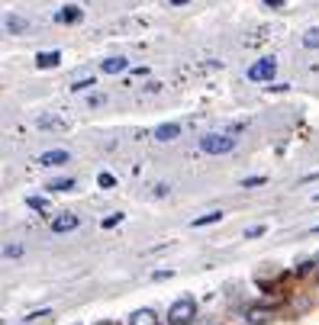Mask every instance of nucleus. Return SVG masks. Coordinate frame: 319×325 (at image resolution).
<instances>
[{"mask_svg": "<svg viewBox=\"0 0 319 325\" xmlns=\"http://www.w3.org/2000/svg\"><path fill=\"white\" fill-rule=\"evenodd\" d=\"M232 148H236V139L226 136V132H210V136L200 139V151L206 155H229Z\"/></svg>", "mask_w": 319, "mask_h": 325, "instance_id": "nucleus-1", "label": "nucleus"}, {"mask_svg": "<svg viewBox=\"0 0 319 325\" xmlns=\"http://www.w3.org/2000/svg\"><path fill=\"white\" fill-rule=\"evenodd\" d=\"M193 316H197V303H193V296H181L178 303H171V309H168V322L171 325H187Z\"/></svg>", "mask_w": 319, "mask_h": 325, "instance_id": "nucleus-2", "label": "nucleus"}, {"mask_svg": "<svg viewBox=\"0 0 319 325\" xmlns=\"http://www.w3.org/2000/svg\"><path fill=\"white\" fill-rule=\"evenodd\" d=\"M245 74H249V81H268L271 84V78L277 74V62L274 58H261V62H255Z\"/></svg>", "mask_w": 319, "mask_h": 325, "instance_id": "nucleus-3", "label": "nucleus"}, {"mask_svg": "<svg viewBox=\"0 0 319 325\" xmlns=\"http://www.w3.org/2000/svg\"><path fill=\"white\" fill-rule=\"evenodd\" d=\"M78 222H81V219H78L75 213H55L52 219H48V228H52L55 235H65V232H75Z\"/></svg>", "mask_w": 319, "mask_h": 325, "instance_id": "nucleus-4", "label": "nucleus"}, {"mask_svg": "<svg viewBox=\"0 0 319 325\" xmlns=\"http://www.w3.org/2000/svg\"><path fill=\"white\" fill-rule=\"evenodd\" d=\"M39 164H42V167H58V164H68V151H65V148L42 151V155H39Z\"/></svg>", "mask_w": 319, "mask_h": 325, "instance_id": "nucleus-5", "label": "nucleus"}, {"mask_svg": "<svg viewBox=\"0 0 319 325\" xmlns=\"http://www.w3.org/2000/svg\"><path fill=\"white\" fill-rule=\"evenodd\" d=\"M245 319H249L252 325H264L268 319H274V312L268 306H249V309H245Z\"/></svg>", "mask_w": 319, "mask_h": 325, "instance_id": "nucleus-6", "label": "nucleus"}, {"mask_svg": "<svg viewBox=\"0 0 319 325\" xmlns=\"http://www.w3.org/2000/svg\"><path fill=\"white\" fill-rule=\"evenodd\" d=\"M81 16H84L81 7H61L58 13H55V23H65V26H71V23H81Z\"/></svg>", "mask_w": 319, "mask_h": 325, "instance_id": "nucleus-7", "label": "nucleus"}, {"mask_svg": "<svg viewBox=\"0 0 319 325\" xmlns=\"http://www.w3.org/2000/svg\"><path fill=\"white\" fill-rule=\"evenodd\" d=\"M178 136H181V126L178 123H162V126L155 129V139L158 142H174Z\"/></svg>", "mask_w": 319, "mask_h": 325, "instance_id": "nucleus-8", "label": "nucleus"}, {"mask_svg": "<svg viewBox=\"0 0 319 325\" xmlns=\"http://www.w3.org/2000/svg\"><path fill=\"white\" fill-rule=\"evenodd\" d=\"M129 325H158V316L152 309H136L129 316Z\"/></svg>", "mask_w": 319, "mask_h": 325, "instance_id": "nucleus-9", "label": "nucleus"}, {"mask_svg": "<svg viewBox=\"0 0 319 325\" xmlns=\"http://www.w3.org/2000/svg\"><path fill=\"white\" fill-rule=\"evenodd\" d=\"M48 194H68V190H75V177H55L48 180Z\"/></svg>", "mask_w": 319, "mask_h": 325, "instance_id": "nucleus-10", "label": "nucleus"}, {"mask_svg": "<svg viewBox=\"0 0 319 325\" xmlns=\"http://www.w3.org/2000/svg\"><path fill=\"white\" fill-rule=\"evenodd\" d=\"M100 68H103V74H122V71L129 68V62H126V58H107Z\"/></svg>", "mask_w": 319, "mask_h": 325, "instance_id": "nucleus-11", "label": "nucleus"}, {"mask_svg": "<svg viewBox=\"0 0 319 325\" xmlns=\"http://www.w3.org/2000/svg\"><path fill=\"white\" fill-rule=\"evenodd\" d=\"M61 62V52H39L36 55V68H55Z\"/></svg>", "mask_w": 319, "mask_h": 325, "instance_id": "nucleus-12", "label": "nucleus"}, {"mask_svg": "<svg viewBox=\"0 0 319 325\" xmlns=\"http://www.w3.org/2000/svg\"><path fill=\"white\" fill-rule=\"evenodd\" d=\"M219 219H223V213H219V209H213V213H203V216H197V219H193L190 225H193V228H200V225H213V222H219Z\"/></svg>", "mask_w": 319, "mask_h": 325, "instance_id": "nucleus-13", "label": "nucleus"}, {"mask_svg": "<svg viewBox=\"0 0 319 325\" xmlns=\"http://www.w3.org/2000/svg\"><path fill=\"white\" fill-rule=\"evenodd\" d=\"M39 129H65V119H58V116H39Z\"/></svg>", "mask_w": 319, "mask_h": 325, "instance_id": "nucleus-14", "label": "nucleus"}, {"mask_svg": "<svg viewBox=\"0 0 319 325\" xmlns=\"http://www.w3.org/2000/svg\"><path fill=\"white\" fill-rule=\"evenodd\" d=\"M26 206L36 213H48V200L45 197H26Z\"/></svg>", "mask_w": 319, "mask_h": 325, "instance_id": "nucleus-15", "label": "nucleus"}, {"mask_svg": "<svg viewBox=\"0 0 319 325\" xmlns=\"http://www.w3.org/2000/svg\"><path fill=\"white\" fill-rule=\"evenodd\" d=\"M303 45L306 49H319V29H306L303 32Z\"/></svg>", "mask_w": 319, "mask_h": 325, "instance_id": "nucleus-16", "label": "nucleus"}, {"mask_svg": "<svg viewBox=\"0 0 319 325\" xmlns=\"http://www.w3.org/2000/svg\"><path fill=\"white\" fill-rule=\"evenodd\" d=\"M26 29V20L23 16H7V32H23Z\"/></svg>", "mask_w": 319, "mask_h": 325, "instance_id": "nucleus-17", "label": "nucleus"}, {"mask_svg": "<svg viewBox=\"0 0 319 325\" xmlns=\"http://www.w3.org/2000/svg\"><path fill=\"white\" fill-rule=\"evenodd\" d=\"M91 87H97V81H94V78H81V81H75V84H71V90H75V93H81V90H91Z\"/></svg>", "mask_w": 319, "mask_h": 325, "instance_id": "nucleus-18", "label": "nucleus"}, {"mask_svg": "<svg viewBox=\"0 0 319 325\" xmlns=\"http://www.w3.org/2000/svg\"><path fill=\"white\" fill-rule=\"evenodd\" d=\"M97 184H100L103 190H110V187H116V177L110 171H100V174H97Z\"/></svg>", "mask_w": 319, "mask_h": 325, "instance_id": "nucleus-19", "label": "nucleus"}, {"mask_svg": "<svg viewBox=\"0 0 319 325\" xmlns=\"http://www.w3.org/2000/svg\"><path fill=\"white\" fill-rule=\"evenodd\" d=\"M264 184H268V177H245V180H242V187H245V190H252V187H264Z\"/></svg>", "mask_w": 319, "mask_h": 325, "instance_id": "nucleus-20", "label": "nucleus"}, {"mask_svg": "<svg viewBox=\"0 0 319 325\" xmlns=\"http://www.w3.org/2000/svg\"><path fill=\"white\" fill-rule=\"evenodd\" d=\"M23 255V245H7L4 248V258H20Z\"/></svg>", "mask_w": 319, "mask_h": 325, "instance_id": "nucleus-21", "label": "nucleus"}, {"mask_svg": "<svg viewBox=\"0 0 319 325\" xmlns=\"http://www.w3.org/2000/svg\"><path fill=\"white\" fill-rule=\"evenodd\" d=\"M119 222H122V216L116 213V216H107V219H103L100 225H103V228H113V225H119Z\"/></svg>", "mask_w": 319, "mask_h": 325, "instance_id": "nucleus-22", "label": "nucleus"}, {"mask_svg": "<svg viewBox=\"0 0 319 325\" xmlns=\"http://www.w3.org/2000/svg\"><path fill=\"white\" fill-rule=\"evenodd\" d=\"M258 235H264V225H252L249 232H245V238H258Z\"/></svg>", "mask_w": 319, "mask_h": 325, "instance_id": "nucleus-23", "label": "nucleus"}, {"mask_svg": "<svg viewBox=\"0 0 319 325\" xmlns=\"http://www.w3.org/2000/svg\"><path fill=\"white\" fill-rule=\"evenodd\" d=\"M168 277H174V271H171V267H168V271H155L152 280H168Z\"/></svg>", "mask_w": 319, "mask_h": 325, "instance_id": "nucleus-24", "label": "nucleus"}, {"mask_svg": "<svg viewBox=\"0 0 319 325\" xmlns=\"http://www.w3.org/2000/svg\"><path fill=\"white\" fill-rule=\"evenodd\" d=\"M264 4L271 7V10H284V0H264Z\"/></svg>", "mask_w": 319, "mask_h": 325, "instance_id": "nucleus-25", "label": "nucleus"}, {"mask_svg": "<svg viewBox=\"0 0 319 325\" xmlns=\"http://www.w3.org/2000/svg\"><path fill=\"white\" fill-rule=\"evenodd\" d=\"M184 4H190V0H171V7H184Z\"/></svg>", "mask_w": 319, "mask_h": 325, "instance_id": "nucleus-26", "label": "nucleus"}, {"mask_svg": "<svg viewBox=\"0 0 319 325\" xmlns=\"http://www.w3.org/2000/svg\"><path fill=\"white\" fill-rule=\"evenodd\" d=\"M310 232H316V235H319V225H313V228H310Z\"/></svg>", "mask_w": 319, "mask_h": 325, "instance_id": "nucleus-27", "label": "nucleus"}, {"mask_svg": "<svg viewBox=\"0 0 319 325\" xmlns=\"http://www.w3.org/2000/svg\"><path fill=\"white\" fill-rule=\"evenodd\" d=\"M97 325H116V322H97Z\"/></svg>", "mask_w": 319, "mask_h": 325, "instance_id": "nucleus-28", "label": "nucleus"}, {"mask_svg": "<svg viewBox=\"0 0 319 325\" xmlns=\"http://www.w3.org/2000/svg\"><path fill=\"white\" fill-rule=\"evenodd\" d=\"M313 200H316V203H319V194H316V197H313Z\"/></svg>", "mask_w": 319, "mask_h": 325, "instance_id": "nucleus-29", "label": "nucleus"}]
</instances>
